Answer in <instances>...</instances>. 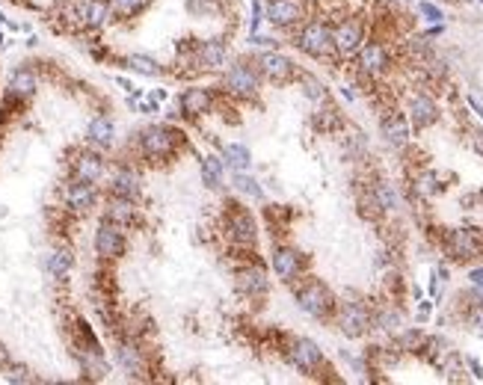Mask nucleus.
Masks as SVG:
<instances>
[{"instance_id": "28", "label": "nucleus", "mask_w": 483, "mask_h": 385, "mask_svg": "<svg viewBox=\"0 0 483 385\" xmlns=\"http://www.w3.org/2000/svg\"><path fill=\"white\" fill-rule=\"evenodd\" d=\"M424 338H427V335H424L421 329H403L400 335H398V350L400 353H421V347H424Z\"/></svg>"}, {"instance_id": "20", "label": "nucleus", "mask_w": 483, "mask_h": 385, "mask_svg": "<svg viewBox=\"0 0 483 385\" xmlns=\"http://www.w3.org/2000/svg\"><path fill=\"white\" fill-rule=\"evenodd\" d=\"M107 6H110V18H107L104 27H110L119 21H134V18H140L145 9L152 6V0H107ZM101 30H98V33H101Z\"/></svg>"}, {"instance_id": "12", "label": "nucleus", "mask_w": 483, "mask_h": 385, "mask_svg": "<svg viewBox=\"0 0 483 385\" xmlns=\"http://www.w3.org/2000/svg\"><path fill=\"white\" fill-rule=\"evenodd\" d=\"M234 288H238L240 296H246V300H264L270 291V279H267V270L258 264V261H246L243 267H238L234 270Z\"/></svg>"}, {"instance_id": "2", "label": "nucleus", "mask_w": 483, "mask_h": 385, "mask_svg": "<svg viewBox=\"0 0 483 385\" xmlns=\"http://www.w3.org/2000/svg\"><path fill=\"white\" fill-rule=\"evenodd\" d=\"M131 145H134L136 160L161 166V163H169L178 154V148L184 145V134L172 125H149V127H143L136 143Z\"/></svg>"}, {"instance_id": "14", "label": "nucleus", "mask_w": 483, "mask_h": 385, "mask_svg": "<svg viewBox=\"0 0 483 385\" xmlns=\"http://www.w3.org/2000/svg\"><path fill=\"white\" fill-rule=\"evenodd\" d=\"M264 18L279 30H294L309 18V0H270Z\"/></svg>"}, {"instance_id": "16", "label": "nucleus", "mask_w": 483, "mask_h": 385, "mask_svg": "<svg viewBox=\"0 0 483 385\" xmlns=\"http://www.w3.org/2000/svg\"><path fill=\"white\" fill-rule=\"evenodd\" d=\"M270 267L276 273V279L285 284H294L305 275V255H300L294 246H276L270 255Z\"/></svg>"}, {"instance_id": "13", "label": "nucleus", "mask_w": 483, "mask_h": 385, "mask_svg": "<svg viewBox=\"0 0 483 385\" xmlns=\"http://www.w3.org/2000/svg\"><path fill=\"white\" fill-rule=\"evenodd\" d=\"M332 45H335V54H338L341 59L356 56V51L364 45V24L356 15L335 21L332 24Z\"/></svg>"}, {"instance_id": "38", "label": "nucleus", "mask_w": 483, "mask_h": 385, "mask_svg": "<svg viewBox=\"0 0 483 385\" xmlns=\"http://www.w3.org/2000/svg\"><path fill=\"white\" fill-rule=\"evenodd\" d=\"M309 3H323V0H309Z\"/></svg>"}, {"instance_id": "34", "label": "nucleus", "mask_w": 483, "mask_h": 385, "mask_svg": "<svg viewBox=\"0 0 483 385\" xmlns=\"http://www.w3.org/2000/svg\"><path fill=\"white\" fill-rule=\"evenodd\" d=\"M469 143H471V148L483 157V127H475V131L469 134Z\"/></svg>"}, {"instance_id": "33", "label": "nucleus", "mask_w": 483, "mask_h": 385, "mask_svg": "<svg viewBox=\"0 0 483 385\" xmlns=\"http://www.w3.org/2000/svg\"><path fill=\"white\" fill-rule=\"evenodd\" d=\"M466 326H471V329L483 332V305H469V314H466Z\"/></svg>"}, {"instance_id": "7", "label": "nucleus", "mask_w": 483, "mask_h": 385, "mask_svg": "<svg viewBox=\"0 0 483 385\" xmlns=\"http://www.w3.org/2000/svg\"><path fill=\"white\" fill-rule=\"evenodd\" d=\"M258 89H261V74H258V68L249 65V63H234L225 68V74H223V92L225 95H232V98H240V101H249V98L258 95Z\"/></svg>"}, {"instance_id": "11", "label": "nucleus", "mask_w": 483, "mask_h": 385, "mask_svg": "<svg viewBox=\"0 0 483 385\" xmlns=\"http://www.w3.org/2000/svg\"><path fill=\"white\" fill-rule=\"evenodd\" d=\"M225 42L223 39H202L187 48V63L196 65V72H220L225 68Z\"/></svg>"}, {"instance_id": "9", "label": "nucleus", "mask_w": 483, "mask_h": 385, "mask_svg": "<svg viewBox=\"0 0 483 385\" xmlns=\"http://www.w3.org/2000/svg\"><path fill=\"white\" fill-rule=\"evenodd\" d=\"M391 68V51L386 42H380V39H373V42H368L364 39V45L356 51V72L362 77H368V81H373V77H382Z\"/></svg>"}, {"instance_id": "35", "label": "nucleus", "mask_w": 483, "mask_h": 385, "mask_svg": "<svg viewBox=\"0 0 483 385\" xmlns=\"http://www.w3.org/2000/svg\"><path fill=\"white\" fill-rule=\"evenodd\" d=\"M469 107H471V110H475V113L483 118V101H480L477 95H469Z\"/></svg>"}, {"instance_id": "4", "label": "nucleus", "mask_w": 483, "mask_h": 385, "mask_svg": "<svg viewBox=\"0 0 483 385\" xmlns=\"http://www.w3.org/2000/svg\"><path fill=\"white\" fill-rule=\"evenodd\" d=\"M220 231L234 249H255V243H258V222H255V216L234 202L225 205Z\"/></svg>"}, {"instance_id": "6", "label": "nucleus", "mask_w": 483, "mask_h": 385, "mask_svg": "<svg viewBox=\"0 0 483 385\" xmlns=\"http://www.w3.org/2000/svg\"><path fill=\"white\" fill-rule=\"evenodd\" d=\"M335 323H338L341 335L347 338H362L364 332H371L373 318H371V305L362 302L359 296H344L341 302H335Z\"/></svg>"}, {"instance_id": "36", "label": "nucleus", "mask_w": 483, "mask_h": 385, "mask_svg": "<svg viewBox=\"0 0 483 385\" xmlns=\"http://www.w3.org/2000/svg\"><path fill=\"white\" fill-rule=\"evenodd\" d=\"M469 279H471V284H483V267H475V270L469 273Z\"/></svg>"}, {"instance_id": "32", "label": "nucleus", "mask_w": 483, "mask_h": 385, "mask_svg": "<svg viewBox=\"0 0 483 385\" xmlns=\"http://www.w3.org/2000/svg\"><path fill=\"white\" fill-rule=\"evenodd\" d=\"M418 12H421L424 18H427L430 24H439L442 18H445V15H442V9H439L436 3H427V0H421V3H418Z\"/></svg>"}, {"instance_id": "25", "label": "nucleus", "mask_w": 483, "mask_h": 385, "mask_svg": "<svg viewBox=\"0 0 483 385\" xmlns=\"http://www.w3.org/2000/svg\"><path fill=\"white\" fill-rule=\"evenodd\" d=\"M371 318H373L377 329H386V332H398L403 326V314H400V309H394V305H382V309L371 311Z\"/></svg>"}, {"instance_id": "26", "label": "nucleus", "mask_w": 483, "mask_h": 385, "mask_svg": "<svg viewBox=\"0 0 483 385\" xmlns=\"http://www.w3.org/2000/svg\"><path fill=\"white\" fill-rule=\"evenodd\" d=\"M232 184H234V190L246 196V199H255V202L264 199V187L255 181L252 175H246V169H243V172H234V175H232Z\"/></svg>"}, {"instance_id": "27", "label": "nucleus", "mask_w": 483, "mask_h": 385, "mask_svg": "<svg viewBox=\"0 0 483 385\" xmlns=\"http://www.w3.org/2000/svg\"><path fill=\"white\" fill-rule=\"evenodd\" d=\"M371 193H373V199H377V205H380L382 214H389V211H394V207H398V193H394L391 184L377 181V184H371Z\"/></svg>"}, {"instance_id": "37", "label": "nucleus", "mask_w": 483, "mask_h": 385, "mask_svg": "<svg viewBox=\"0 0 483 385\" xmlns=\"http://www.w3.org/2000/svg\"><path fill=\"white\" fill-rule=\"evenodd\" d=\"M430 318V302H421V309H418V320H427Z\"/></svg>"}, {"instance_id": "24", "label": "nucleus", "mask_w": 483, "mask_h": 385, "mask_svg": "<svg viewBox=\"0 0 483 385\" xmlns=\"http://www.w3.org/2000/svg\"><path fill=\"white\" fill-rule=\"evenodd\" d=\"M412 190H415L421 199H433V196H439L442 190H445V184H439V175L424 169L415 175V181H412Z\"/></svg>"}, {"instance_id": "19", "label": "nucleus", "mask_w": 483, "mask_h": 385, "mask_svg": "<svg viewBox=\"0 0 483 385\" xmlns=\"http://www.w3.org/2000/svg\"><path fill=\"white\" fill-rule=\"evenodd\" d=\"M380 131H382V136H386L389 145L403 148V145L409 143V118L403 116L400 110L389 107V110L380 116Z\"/></svg>"}, {"instance_id": "21", "label": "nucleus", "mask_w": 483, "mask_h": 385, "mask_svg": "<svg viewBox=\"0 0 483 385\" xmlns=\"http://www.w3.org/2000/svg\"><path fill=\"white\" fill-rule=\"evenodd\" d=\"M113 63H119L122 68H131V72L143 74V77H161V74H163V65L157 63L154 56L140 54V51H134V54H122V56H116Z\"/></svg>"}, {"instance_id": "15", "label": "nucleus", "mask_w": 483, "mask_h": 385, "mask_svg": "<svg viewBox=\"0 0 483 385\" xmlns=\"http://www.w3.org/2000/svg\"><path fill=\"white\" fill-rule=\"evenodd\" d=\"M255 68H258V74L264 77V81H270V83H291V81H297V65H294V59L279 54V51L258 54V59H255Z\"/></svg>"}, {"instance_id": "10", "label": "nucleus", "mask_w": 483, "mask_h": 385, "mask_svg": "<svg viewBox=\"0 0 483 385\" xmlns=\"http://www.w3.org/2000/svg\"><path fill=\"white\" fill-rule=\"evenodd\" d=\"M445 252L448 258L466 264V261H475L483 255V234L477 229H453L445 234Z\"/></svg>"}, {"instance_id": "30", "label": "nucleus", "mask_w": 483, "mask_h": 385, "mask_svg": "<svg viewBox=\"0 0 483 385\" xmlns=\"http://www.w3.org/2000/svg\"><path fill=\"white\" fill-rule=\"evenodd\" d=\"M314 125H318V131L329 134V131H335V127H341V116H338L335 107H323V110L314 113Z\"/></svg>"}, {"instance_id": "23", "label": "nucleus", "mask_w": 483, "mask_h": 385, "mask_svg": "<svg viewBox=\"0 0 483 385\" xmlns=\"http://www.w3.org/2000/svg\"><path fill=\"white\" fill-rule=\"evenodd\" d=\"M223 163H229L234 172H243L246 166L252 163V154H249V148L240 143H225L223 145Z\"/></svg>"}, {"instance_id": "17", "label": "nucleus", "mask_w": 483, "mask_h": 385, "mask_svg": "<svg viewBox=\"0 0 483 385\" xmlns=\"http://www.w3.org/2000/svg\"><path fill=\"white\" fill-rule=\"evenodd\" d=\"M214 92L211 89H202V86H190L184 89L181 98H178V110L184 118H202L205 113L214 110Z\"/></svg>"}, {"instance_id": "5", "label": "nucleus", "mask_w": 483, "mask_h": 385, "mask_svg": "<svg viewBox=\"0 0 483 385\" xmlns=\"http://www.w3.org/2000/svg\"><path fill=\"white\" fill-rule=\"evenodd\" d=\"M294 45L311 59L338 56L335 54V45H332V24L323 21V18H305L297 27V33H294Z\"/></svg>"}, {"instance_id": "18", "label": "nucleus", "mask_w": 483, "mask_h": 385, "mask_svg": "<svg viewBox=\"0 0 483 385\" xmlns=\"http://www.w3.org/2000/svg\"><path fill=\"white\" fill-rule=\"evenodd\" d=\"M407 118H409V125L412 127H430V125H436V118H439V104H436V98L427 95V92H415L409 98V107H407Z\"/></svg>"}, {"instance_id": "3", "label": "nucleus", "mask_w": 483, "mask_h": 385, "mask_svg": "<svg viewBox=\"0 0 483 385\" xmlns=\"http://www.w3.org/2000/svg\"><path fill=\"white\" fill-rule=\"evenodd\" d=\"M294 296H297L300 311H305L314 320H329L335 314V302H338L327 284L320 279H311V275H302V279L294 282Z\"/></svg>"}, {"instance_id": "31", "label": "nucleus", "mask_w": 483, "mask_h": 385, "mask_svg": "<svg viewBox=\"0 0 483 385\" xmlns=\"http://www.w3.org/2000/svg\"><path fill=\"white\" fill-rule=\"evenodd\" d=\"M187 12L202 18V15H216L220 12V3L216 0H187Z\"/></svg>"}, {"instance_id": "22", "label": "nucleus", "mask_w": 483, "mask_h": 385, "mask_svg": "<svg viewBox=\"0 0 483 385\" xmlns=\"http://www.w3.org/2000/svg\"><path fill=\"white\" fill-rule=\"evenodd\" d=\"M223 175H225L223 157L205 154L202 157V184L208 187V190H220V187H223Z\"/></svg>"}, {"instance_id": "29", "label": "nucleus", "mask_w": 483, "mask_h": 385, "mask_svg": "<svg viewBox=\"0 0 483 385\" xmlns=\"http://www.w3.org/2000/svg\"><path fill=\"white\" fill-rule=\"evenodd\" d=\"M297 81H300V86H302L305 98H311L314 104H327V89H323V83L318 81V77H311V74H297Z\"/></svg>"}, {"instance_id": "1", "label": "nucleus", "mask_w": 483, "mask_h": 385, "mask_svg": "<svg viewBox=\"0 0 483 385\" xmlns=\"http://www.w3.org/2000/svg\"><path fill=\"white\" fill-rule=\"evenodd\" d=\"M101 98L54 63L9 74L0 98V373L45 382L39 326H48L63 371L101 382L104 344L72 302L74 237L86 216L68 205V184Z\"/></svg>"}, {"instance_id": "8", "label": "nucleus", "mask_w": 483, "mask_h": 385, "mask_svg": "<svg viewBox=\"0 0 483 385\" xmlns=\"http://www.w3.org/2000/svg\"><path fill=\"white\" fill-rule=\"evenodd\" d=\"M282 355L288 359L291 368L302 373H318L323 371V350L311 338H285Z\"/></svg>"}]
</instances>
